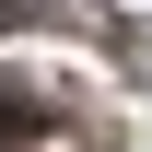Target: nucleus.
Masks as SVG:
<instances>
[{
    "label": "nucleus",
    "mask_w": 152,
    "mask_h": 152,
    "mask_svg": "<svg viewBox=\"0 0 152 152\" xmlns=\"http://www.w3.org/2000/svg\"><path fill=\"white\" fill-rule=\"evenodd\" d=\"M35 140V94H23V82H0V152H23Z\"/></svg>",
    "instance_id": "1"
}]
</instances>
